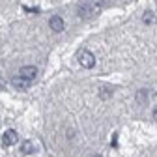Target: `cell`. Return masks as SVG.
<instances>
[{
	"label": "cell",
	"instance_id": "cell-1",
	"mask_svg": "<svg viewBox=\"0 0 157 157\" xmlns=\"http://www.w3.org/2000/svg\"><path fill=\"white\" fill-rule=\"evenodd\" d=\"M78 62H81L82 67L92 69L95 66V58H94V54L90 51H81V52H78Z\"/></svg>",
	"mask_w": 157,
	"mask_h": 157
},
{
	"label": "cell",
	"instance_id": "cell-2",
	"mask_svg": "<svg viewBox=\"0 0 157 157\" xmlns=\"http://www.w3.org/2000/svg\"><path fill=\"white\" fill-rule=\"evenodd\" d=\"M19 77H23V78H26V81H34V78L37 77V67H34V66H25V67H21V71H19Z\"/></svg>",
	"mask_w": 157,
	"mask_h": 157
},
{
	"label": "cell",
	"instance_id": "cell-3",
	"mask_svg": "<svg viewBox=\"0 0 157 157\" xmlns=\"http://www.w3.org/2000/svg\"><path fill=\"white\" fill-rule=\"evenodd\" d=\"M17 140H19V136H17V131H13V129H8L4 133V136H2V144L4 146H13Z\"/></svg>",
	"mask_w": 157,
	"mask_h": 157
},
{
	"label": "cell",
	"instance_id": "cell-4",
	"mask_svg": "<svg viewBox=\"0 0 157 157\" xmlns=\"http://www.w3.org/2000/svg\"><path fill=\"white\" fill-rule=\"evenodd\" d=\"M49 26L54 30V32H62L64 30V21H62V17L60 15H52L49 19Z\"/></svg>",
	"mask_w": 157,
	"mask_h": 157
},
{
	"label": "cell",
	"instance_id": "cell-5",
	"mask_svg": "<svg viewBox=\"0 0 157 157\" xmlns=\"http://www.w3.org/2000/svg\"><path fill=\"white\" fill-rule=\"evenodd\" d=\"M11 84L15 86V88H19V90H26L28 86H30V81H26V78H23V77H13L11 78Z\"/></svg>",
	"mask_w": 157,
	"mask_h": 157
},
{
	"label": "cell",
	"instance_id": "cell-6",
	"mask_svg": "<svg viewBox=\"0 0 157 157\" xmlns=\"http://www.w3.org/2000/svg\"><path fill=\"white\" fill-rule=\"evenodd\" d=\"M142 21H144L146 25H151V23L155 21V15H153L151 11H146V13H144V17H142Z\"/></svg>",
	"mask_w": 157,
	"mask_h": 157
},
{
	"label": "cell",
	"instance_id": "cell-7",
	"mask_svg": "<svg viewBox=\"0 0 157 157\" xmlns=\"http://www.w3.org/2000/svg\"><path fill=\"white\" fill-rule=\"evenodd\" d=\"M21 150H23V153H32V151H34V146H32V142H30V140H26V142L23 144V148H21Z\"/></svg>",
	"mask_w": 157,
	"mask_h": 157
},
{
	"label": "cell",
	"instance_id": "cell-8",
	"mask_svg": "<svg viewBox=\"0 0 157 157\" xmlns=\"http://www.w3.org/2000/svg\"><path fill=\"white\" fill-rule=\"evenodd\" d=\"M146 95H148V94H146V90H140V92H139V95H136V99H139V101H142V99H144V101H146Z\"/></svg>",
	"mask_w": 157,
	"mask_h": 157
},
{
	"label": "cell",
	"instance_id": "cell-9",
	"mask_svg": "<svg viewBox=\"0 0 157 157\" xmlns=\"http://www.w3.org/2000/svg\"><path fill=\"white\" fill-rule=\"evenodd\" d=\"M153 120H155V122H157V107H155V109H153Z\"/></svg>",
	"mask_w": 157,
	"mask_h": 157
},
{
	"label": "cell",
	"instance_id": "cell-10",
	"mask_svg": "<svg viewBox=\"0 0 157 157\" xmlns=\"http://www.w3.org/2000/svg\"><path fill=\"white\" fill-rule=\"evenodd\" d=\"M94 157H99V155H94Z\"/></svg>",
	"mask_w": 157,
	"mask_h": 157
}]
</instances>
